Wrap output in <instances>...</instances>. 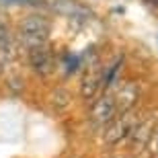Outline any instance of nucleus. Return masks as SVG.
Here are the masks:
<instances>
[{"instance_id":"f257e3e1","label":"nucleus","mask_w":158,"mask_h":158,"mask_svg":"<svg viewBox=\"0 0 158 158\" xmlns=\"http://www.w3.org/2000/svg\"><path fill=\"white\" fill-rule=\"evenodd\" d=\"M49 35H52V21L45 15H29L19 25V39L27 49L45 45Z\"/></svg>"},{"instance_id":"f03ea898","label":"nucleus","mask_w":158,"mask_h":158,"mask_svg":"<svg viewBox=\"0 0 158 158\" xmlns=\"http://www.w3.org/2000/svg\"><path fill=\"white\" fill-rule=\"evenodd\" d=\"M138 119H140V117H134L131 113H125V115L115 117L109 125H107L105 134H103L105 144H109V146H117L119 142L127 140L129 135H131V131H134Z\"/></svg>"},{"instance_id":"7ed1b4c3","label":"nucleus","mask_w":158,"mask_h":158,"mask_svg":"<svg viewBox=\"0 0 158 158\" xmlns=\"http://www.w3.org/2000/svg\"><path fill=\"white\" fill-rule=\"evenodd\" d=\"M142 94L140 82L135 80H125L119 84V88L113 94V101H115V107H117V115H125V113H131L135 105H138V99Z\"/></svg>"},{"instance_id":"20e7f679","label":"nucleus","mask_w":158,"mask_h":158,"mask_svg":"<svg viewBox=\"0 0 158 158\" xmlns=\"http://www.w3.org/2000/svg\"><path fill=\"white\" fill-rule=\"evenodd\" d=\"M27 60H29V66L41 76H49L56 70V58H53V52L47 47V43L29 47L27 49Z\"/></svg>"},{"instance_id":"39448f33","label":"nucleus","mask_w":158,"mask_h":158,"mask_svg":"<svg viewBox=\"0 0 158 158\" xmlns=\"http://www.w3.org/2000/svg\"><path fill=\"white\" fill-rule=\"evenodd\" d=\"M52 8L58 12V15L70 19V21H76V23H88V21L94 17L93 10H90L88 6L80 4L76 0H56L52 4Z\"/></svg>"},{"instance_id":"423d86ee","label":"nucleus","mask_w":158,"mask_h":158,"mask_svg":"<svg viewBox=\"0 0 158 158\" xmlns=\"http://www.w3.org/2000/svg\"><path fill=\"white\" fill-rule=\"evenodd\" d=\"M90 117L97 125H109L117 115V107H115V101H113L111 93H105L103 97H99V101L93 105V113Z\"/></svg>"},{"instance_id":"0eeeda50","label":"nucleus","mask_w":158,"mask_h":158,"mask_svg":"<svg viewBox=\"0 0 158 158\" xmlns=\"http://www.w3.org/2000/svg\"><path fill=\"white\" fill-rule=\"evenodd\" d=\"M103 88V70L101 68H93L86 72V76L80 82V97L84 101H93Z\"/></svg>"},{"instance_id":"6e6552de","label":"nucleus","mask_w":158,"mask_h":158,"mask_svg":"<svg viewBox=\"0 0 158 158\" xmlns=\"http://www.w3.org/2000/svg\"><path fill=\"white\" fill-rule=\"evenodd\" d=\"M70 101H72L70 93L64 90V88H58V90L53 93V97H52V103H53L56 109H66V107L70 105Z\"/></svg>"},{"instance_id":"1a4fd4ad","label":"nucleus","mask_w":158,"mask_h":158,"mask_svg":"<svg viewBox=\"0 0 158 158\" xmlns=\"http://www.w3.org/2000/svg\"><path fill=\"white\" fill-rule=\"evenodd\" d=\"M148 152H150V156L152 158H158V123L152 127V131H150V135H148Z\"/></svg>"},{"instance_id":"9d476101","label":"nucleus","mask_w":158,"mask_h":158,"mask_svg":"<svg viewBox=\"0 0 158 158\" xmlns=\"http://www.w3.org/2000/svg\"><path fill=\"white\" fill-rule=\"evenodd\" d=\"M80 62H82L80 56H76V53H66L62 64H64L66 72H68V74H72V72H76L78 68H80Z\"/></svg>"},{"instance_id":"9b49d317","label":"nucleus","mask_w":158,"mask_h":158,"mask_svg":"<svg viewBox=\"0 0 158 158\" xmlns=\"http://www.w3.org/2000/svg\"><path fill=\"white\" fill-rule=\"evenodd\" d=\"M2 6H37L43 4V0H0Z\"/></svg>"},{"instance_id":"f8f14e48","label":"nucleus","mask_w":158,"mask_h":158,"mask_svg":"<svg viewBox=\"0 0 158 158\" xmlns=\"http://www.w3.org/2000/svg\"><path fill=\"white\" fill-rule=\"evenodd\" d=\"M105 158H117V156H105Z\"/></svg>"},{"instance_id":"ddd939ff","label":"nucleus","mask_w":158,"mask_h":158,"mask_svg":"<svg viewBox=\"0 0 158 158\" xmlns=\"http://www.w3.org/2000/svg\"><path fill=\"white\" fill-rule=\"evenodd\" d=\"M156 41H158V37H156Z\"/></svg>"}]
</instances>
